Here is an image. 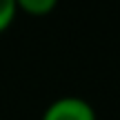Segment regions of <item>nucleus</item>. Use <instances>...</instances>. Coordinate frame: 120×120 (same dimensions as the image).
I'll list each match as a JSON object with an SVG mask.
<instances>
[{
  "label": "nucleus",
  "mask_w": 120,
  "mask_h": 120,
  "mask_svg": "<svg viewBox=\"0 0 120 120\" xmlns=\"http://www.w3.org/2000/svg\"><path fill=\"white\" fill-rule=\"evenodd\" d=\"M42 120H96V111L85 98L62 96L45 109Z\"/></svg>",
  "instance_id": "f257e3e1"
},
{
  "label": "nucleus",
  "mask_w": 120,
  "mask_h": 120,
  "mask_svg": "<svg viewBox=\"0 0 120 120\" xmlns=\"http://www.w3.org/2000/svg\"><path fill=\"white\" fill-rule=\"evenodd\" d=\"M56 4H58V0H16L18 11H25V13L36 16V18L51 13L56 9Z\"/></svg>",
  "instance_id": "f03ea898"
},
{
  "label": "nucleus",
  "mask_w": 120,
  "mask_h": 120,
  "mask_svg": "<svg viewBox=\"0 0 120 120\" xmlns=\"http://www.w3.org/2000/svg\"><path fill=\"white\" fill-rule=\"evenodd\" d=\"M16 13H18L16 0H0V34L7 31L9 27H11Z\"/></svg>",
  "instance_id": "7ed1b4c3"
}]
</instances>
